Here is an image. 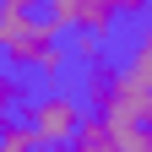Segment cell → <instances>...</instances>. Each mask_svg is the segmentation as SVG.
Returning <instances> with one entry per match:
<instances>
[{"label": "cell", "mask_w": 152, "mask_h": 152, "mask_svg": "<svg viewBox=\"0 0 152 152\" xmlns=\"http://www.w3.org/2000/svg\"><path fill=\"white\" fill-rule=\"evenodd\" d=\"M109 125H152V27L136 33V44L120 60V82H114L109 103L98 109Z\"/></svg>", "instance_id": "6da1fadb"}, {"label": "cell", "mask_w": 152, "mask_h": 152, "mask_svg": "<svg viewBox=\"0 0 152 152\" xmlns=\"http://www.w3.org/2000/svg\"><path fill=\"white\" fill-rule=\"evenodd\" d=\"M82 120H87V109L71 98V92H60V87H49V92H33L27 98V109H22V125H33V136H38V147H71L76 141V130H82Z\"/></svg>", "instance_id": "7a4b0ae2"}, {"label": "cell", "mask_w": 152, "mask_h": 152, "mask_svg": "<svg viewBox=\"0 0 152 152\" xmlns=\"http://www.w3.org/2000/svg\"><path fill=\"white\" fill-rule=\"evenodd\" d=\"M60 44V27L49 22V16H33V22H16V27H6V60H11V71H33L44 54Z\"/></svg>", "instance_id": "3957f363"}, {"label": "cell", "mask_w": 152, "mask_h": 152, "mask_svg": "<svg viewBox=\"0 0 152 152\" xmlns=\"http://www.w3.org/2000/svg\"><path fill=\"white\" fill-rule=\"evenodd\" d=\"M114 82H120V60H92V65L82 71V98H87V114H98V109L109 103Z\"/></svg>", "instance_id": "277c9868"}, {"label": "cell", "mask_w": 152, "mask_h": 152, "mask_svg": "<svg viewBox=\"0 0 152 152\" xmlns=\"http://www.w3.org/2000/svg\"><path fill=\"white\" fill-rule=\"evenodd\" d=\"M65 152H120V136H114V125L103 120V114H87L82 130H76V141Z\"/></svg>", "instance_id": "5b68a950"}, {"label": "cell", "mask_w": 152, "mask_h": 152, "mask_svg": "<svg viewBox=\"0 0 152 152\" xmlns=\"http://www.w3.org/2000/svg\"><path fill=\"white\" fill-rule=\"evenodd\" d=\"M16 109H27V82L22 71H0V130L16 125Z\"/></svg>", "instance_id": "8992f818"}, {"label": "cell", "mask_w": 152, "mask_h": 152, "mask_svg": "<svg viewBox=\"0 0 152 152\" xmlns=\"http://www.w3.org/2000/svg\"><path fill=\"white\" fill-rule=\"evenodd\" d=\"M65 65H71V49H65V38H60V44H54L44 60L33 65V71H38V82H60V76H65Z\"/></svg>", "instance_id": "52a82bcc"}, {"label": "cell", "mask_w": 152, "mask_h": 152, "mask_svg": "<svg viewBox=\"0 0 152 152\" xmlns=\"http://www.w3.org/2000/svg\"><path fill=\"white\" fill-rule=\"evenodd\" d=\"M38 6H44V0H0V22H6V27L33 22V16H38Z\"/></svg>", "instance_id": "ba28073f"}, {"label": "cell", "mask_w": 152, "mask_h": 152, "mask_svg": "<svg viewBox=\"0 0 152 152\" xmlns=\"http://www.w3.org/2000/svg\"><path fill=\"white\" fill-rule=\"evenodd\" d=\"M71 54H76V60H82V65H92V60H103V38H71Z\"/></svg>", "instance_id": "9c48e42d"}, {"label": "cell", "mask_w": 152, "mask_h": 152, "mask_svg": "<svg viewBox=\"0 0 152 152\" xmlns=\"http://www.w3.org/2000/svg\"><path fill=\"white\" fill-rule=\"evenodd\" d=\"M0 49H6V22H0Z\"/></svg>", "instance_id": "30bf717a"}]
</instances>
